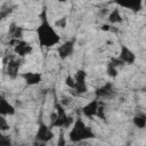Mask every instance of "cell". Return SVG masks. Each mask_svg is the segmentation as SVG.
I'll list each match as a JSON object with an SVG mask.
<instances>
[{
	"instance_id": "obj_11",
	"label": "cell",
	"mask_w": 146,
	"mask_h": 146,
	"mask_svg": "<svg viewBox=\"0 0 146 146\" xmlns=\"http://www.w3.org/2000/svg\"><path fill=\"white\" fill-rule=\"evenodd\" d=\"M95 95H96V98H97V99L112 97V96L114 95L113 84H112L111 82H106L105 84H103L102 87H99V88L95 91Z\"/></svg>"
},
{
	"instance_id": "obj_18",
	"label": "cell",
	"mask_w": 146,
	"mask_h": 146,
	"mask_svg": "<svg viewBox=\"0 0 146 146\" xmlns=\"http://www.w3.org/2000/svg\"><path fill=\"white\" fill-rule=\"evenodd\" d=\"M106 72H107V74H108L110 78H116V75H117V67L110 60V62L107 63Z\"/></svg>"
},
{
	"instance_id": "obj_24",
	"label": "cell",
	"mask_w": 146,
	"mask_h": 146,
	"mask_svg": "<svg viewBox=\"0 0 146 146\" xmlns=\"http://www.w3.org/2000/svg\"><path fill=\"white\" fill-rule=\"evenodd\" d=\"M111 27H112V26H110V25H103V26H102V30H103V31H110Z\"/></svg>"
},
{
	"instance_id": "obj_27",
	"label": "cell",
	"mask_w": 146,
	"mask_h": 146,
	"mask_svg": "<svg viewBox=\"0 0 146 146\" xmlns=\"http://www.w3.org/2000/svg\"><path fill=\"white\" fill-rule=\"evenodd\" d=\"M145 146H146V145H145Z\"/></svg>"
},
{
	"instance_id": "obj_14",
	"label": "cell",
	"mask_w": 146,
	"mask_h": 146,
	"mask_svg": "<svg viewBox=\"0 0 146 146\" xmlns=\"http://www.w3.org/2000/svg\"><path fill=\"white\" fill-rule=\"evenodd\" d=\"M120 7H123V8H128L132 11H139L141 9V6H143V2L141 1H128V2H120L119 3Z\"/></svg>"
},
{
	"instance_id": "obj_25",
	"label": "cell",
	"mask_w": 146,
	"mask_h": 146,
	"mask_svg": "<svg viewBox=\"0 0 146 146\" xmlns=\"http://www.w3.org/2000/svg\"><path fill=\"white\" fill-rule=\"evenodd\" d=\"M145 5H146V1H145Z\"/></svg>"
},
{
	"instance_id": "obj_13",
	"label": "cell",
	"mask_w": 146,
	"mask_h": 146,
	"mask_svg": "<svg viewBox=\"0 0 146 146\" xmlns=\"http://www.w3.org/2000/svg\"><path fill=\"white\" fill-rule=\"evenodd\" d=\"M22 78L25 80V82L27 83V86H35L39 84L42 80V75L40 73L36 72H27V73H23Z\"/></svg>"
},
{
	"instance_id": "obj_21",
	"label": "cell",
	"mask_w": 146,
	"mask_h": 146,
	"mask_svg": "<svg viewBox=\"0 0 146 146\" xmlns=\"http://www.w3.org/2000/svg\"><path fill=\"white\" fill-rule=\"evenodd\" d=\"M97 117H99L100 120H103V121H105L106 120V115H105V108H104V105L100 103V105H99V108H98V112H97V115H96Z\"/></svg>"
},
{
	"instance_id": "obj_17",
	"label": "cell",
	"mask_w": 146,
	"mask_h": 146,
	"mask_svg": "<svg viewBox=\"0 0 146 146\" xmlns=\"http://www.w3.org/2000/svg\"><path fill=\"white\" fill-rule=\"evenodd\" d=\"M132 122H133V124L137 128L143 129V128L146 127V116H139V115H137V116H135L132 119Z\"/></svg>"
},
{
	"instance_id": "obj_12",
	"label": "cell",
	"mask_w": 146,
	"mask_h": 146,
	"mask_svg": "<svg viewBox=\"0 0 146 146\" xmlns=\"http://www.w3.org/2000/svg\"><path fill=\"white\" fill-rule=\"evenodd\" d=\"M0 113H1V116H5V115H14L16 113L15 107L7 100V98L5 96H1L0 97Z\"/></svg>"
},
{
	"instance_id": "obj_8",
	"label": "cell",
	"mask_w": 146,
	"mask_h": 146,
	"mask_svg": "<svg viewBox=\"0 0 146 146\" xmlns=\"http://www.w3.org/2000/svg\"><path fill=\"white\" fill-rule=\"evenodd\" d=\"M6 67H7V74L10 79H16V76L18 75V71L21 67V62L19 59H16L14 57L9 58L8 62H3Z\"/></svg>"
},
{
	"instance_id": "obj_7",
	"label": "cell",
	"mask_w": 146,
	"mask_h": 146,
	"mask_svg": "<svg viewBox=\"0 0 146 146\" xmlns=\"http://www.w3.org/2000/svg\"><path fill=\"white\" fill-rule=\"evenodd\" d=\"M32 50H33L32 46L24 40H17V42L14 46V52L18 57H25V56L30 55L32 52Z\"/></svg>"
},
{
	"instance_id": "obj_23",
	"label": "cell",
	"mask_w": 146,
	"mask_h": 146,
	"mask_svg": "<svg viewBox=\"0 0 146 146\" xmlns=\"http://www.w3.org/2000/svg\"><path fill=\"white\" fill-rule=\"evenodd\" d=\"M65 25H66V18L65 17H62L60 19L55 22V26H57V27L63 29V27H65Z\"/></svg>"
},
{
	"instance_id": "obj_15",
	"label": "cell",
	"mask_w": 146,
	"mask_h": 146,
	"mask_svg": "<svg viewBox=\"0 0 146 146\" xmlns=\"http://www.w3.org/2000/svg\"><path fill=\"white\" fill-rule=\"evenodd\" d=\"M123 19H122V16H121V13L119 10V8H114L112 11H110L108 14V22L111 24H116V23H121Z\"/></svg>"
},
{
	"instance_id": "obj_16",
	"label": "cell",
	"mask_w": 146,
	"mask_h": 146,
	"mask_svg": "<svg viewBox=\"0 0 146 146\" xmlns=\"http://www.w3.org/2000/svg\"><path fill=\"white\" fill-rule=\"evenodd\" d=\"M9 33L11 35L13 39H17V40H22L21 38L23 36V27L17 26L16 24H11L9 27Z\"/></svg>"
},
{
	"instance_id": "obj_4",
	"label": "cell",
	"mask_w": 146,
	"mask_h": 146,
	"mask_svg": "<svg viewBox=\"0 0 146 146\" xmlns=\"http://www.w3.org/2000/svg\"><path fill=\"white\" fill-rule=\"evenodd\" d=\"M54 132L51 130V127L47 125L44 122L40 121L39 123V127H38V130H36V133H35V140L39 141V143H49L52 138H54Z\"/></svg>"
},
{
	"instance_id": "obj_3",
	"label": "cell",
	"mask_w": 146,
	"mask_h": 146,
	"mask_svg": "<svg viewBox=\"0 0 146 146\" xmlns=\"http://www.w3.org/2000/svg\"><path fill=\"white\" fill-rule=\"evenodd\" d=\"M55 108H56V112H57V119L50 123V127L54 128H60V129H66V128H70L71 125H73L74 123V119L73 116L71 115H67L66 111H65V106L62 105V103L59 100H56L55 103Z\"/></svg>"
},
{
	"instance_id": "obj_10",
	"label": "cell",
	"mask_w": 146,
	"mask_h": 146,
	"mask_svg": "<svg viewBox=\"0 0 146 146\" xmlns=\"http://www.w3.org/2000/svg\"><path fill=\"white\" fill-rule=\"evenodd\" d=\"M74 51V40H67L57 48V54L62 59L70 57Z\"/></svg>"
},
{
	"instance_id": "obj_9",
	"label": "cell",
	"mask_w": 146,
	"mask_h": 146,
	"mask_svg": "<svg viewBox=\"0 0 146 146\" xmlns=\"http://www.w3.org/2000/svg\"><path fill=\"white\" fill-rule=\"evenodd\" d=\"M99 105H100V102H99V99L96 98V99L89 102L88 104H86L81 108V113L84 116H87V117L96 116L97 115V112H98V108H99Z\"/></svg>"
},
{
	"instance_id": "obj_20",
	"label": "cell",
	"mask_w": 146,
	"mask_h": 146,
	"mask_svg": "<svg viewBox=\"0 0 146 146\" xmlns=\"http://www.w3.org/2000/svg\"><path fill=\"white\" fill-rule=\"evenodd\" d=\"M65 84L70 88V89H74V86H75V80H74V76L72 75H67L66 79H65Z\"/></svg>"
},
{
	"instance_id": "obj_2",
	"label": "cell",
	"mask_w": 146,
	"mask_h": 146,
	"mask_svg": "<svg viewBox=\"0 0 146 146\" xmlns=\"http://www.w3.org/2000/svg\"><path fill=\"white\" fill-rule=\"evenodd\" d=\"M92 138H95V132L91 130L90 127H88L83 122L81 116H78L70 130L68 139L73 143H80V141L92 139Z\"/></svg>"
},
{
	"instance_id": "obj_5",
	"label": "cell",
	"mask_w": 146,
	"mask_h": 146,
	"mask_svg": "<svg viewBox=\"0 0 146 146\" xmlns=\"http://www.w3.org/2000/svg\"><path fill=\"white\" fill-rule=\"evenodd\" d=\"M86 78H87V73L83 70H79L75 75H74V80H75V86H74V95H82L86 94L88 91V86L86 82Z\"/></svg>"
},
{
	"instance_id": "obj_6",
	"label": "cell",
	"mask_w": 146,
	"mask_h": 146,
	"mask_svg": "<svg viewBox=\"0 0 146 146\" xmlns=\"http://www.w3.org/2000/svg\"><path fill=\"white\" fill-rule=\"evenodd\" d=\"M119 59L123 63V64H128L131 65L136 62V55L135 52L128 48L125 44H121L120 46V55H119Z\"/></svg>"
},
{
	"instance_id": "obj_26",
	"label": "cell",
	"mask_w": 146,
	"mask_h": 146,
	"mask_svg": "<svg viewBox=\"0 0 146 146\" xmlns=\"http://www.w3.org/2000/svg\"><path fill=\"white\" fill-rule=\"evenodd\" d=\"M145 90H146V88H145Z\"/></svg>"
},
{
	"instance_id": "obj_22",
	"label": "cell",
	"mask_w": 146,
	"mask_h": 146,
	"mask_svg": "<svg viewBox=\"0 0 146 146\" xmlns=\"http://www.w3.org/2000/svg\"><path fill=\"white\" fill-rule=\"evenodd\" d=\"M0 129H1V131H6L9 129V123H7L5 116L0 117Z\"/></svg>"
},
{
	"instance_id": "obj_1",
	"label": "cell",
	"mask_w": 146,
	"mask_h": 146,
	"mask_svg": "<svg viewBox=\"0 0 146 146\" xmlns=\"http://www.w3.org/2000/svg\"><path fill=\"white\" fill-rule=\"evenodd\" d=\"M35 32H36V36H38V41H39L40 47L50 48V47H54V46L58 44L59 41H60L59 34L56 32V30L54 29V26L47 19L46 9L42 10V14H41V23L36 27Z\"/></svg>"
},
{
	"instance_id": "obj_19",
	"label": "cell",
	"mask_w": 146,
	"mask_h": 146,
	"mask_svg": "<svg viewBox=\"0 0 146 146\" xmlns=\"http://www.w3.org/2000/svg\"><path fill=\"white\" fill-rule=\"evenodd\" d=\"M0 146H13L10 137L1 133L0 135Z\"/></svg>"
}]
</instances>
